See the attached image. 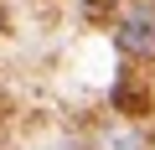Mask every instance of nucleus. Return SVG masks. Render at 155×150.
<instances>
[{"mask_svg": "<svg viewBox=\"0 0 155 150\" xmlns=\"http://www.w3.org/2000/svg\"><path fill=\"white\" fill-rule=\"evenodd\" d=\"M114 42H119V52H124L129 62H150V57H155V16H150V11H134L129 21H119Z\"/></svg>", "mask_w": 155, "mask_h": 150, "instance_id": "f257e3e1", "label": "nucleus"}, {"mask_svg": "<svg viewBox=\"0 0 155 150\" xmlns=\"http://www.w3.org/2000/svg\"><path fill=\"white\" fill-rule=\"evenodd\" d=\"M114 109H119L124 119H145L155 104H150V88H140L134 78H119V83H114Z\"/></svg>", "mask_w": 155, "mask_h": 150, "instance_id": "f03ea898", "label": "nucleus"}, {"mask_svg": "<svg viewBox=\"0 0 155 150\" xmlns=\"http://www.w3.org/2000/svg\"><path fill=\"white\" fill-rule=\"evenodd\" d=\"M114 11H119V0H83V16H88L93 26H109Z\"/></svg>", "mask_w": 155, "mask_h": 150, "instance_id": "7ed1b4c3", "label": "nucleus"}]
</instances>
